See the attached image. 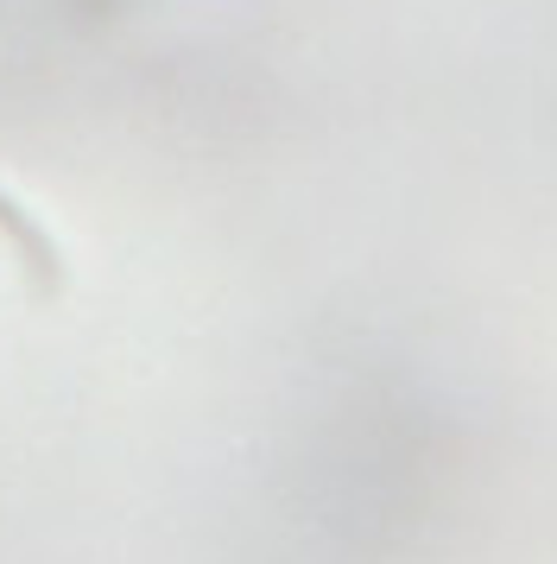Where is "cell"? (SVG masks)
<instances>
[{"label":"cell","instance_id":"obj_1","mask_svg":"<svg viewBox=\"0 0 557 564\" xmlns=\"http://www.w3.org/2000/svg\"><path fill=\"white\" fill-rule=\"evenodd\" d=\"M0 235L13 241V254H20V267H25V280L39 285V292H57L64 285V260H57V241H51L32 216H25L7 191H0Z\"/></svg>","mask_w":557,"mask_h":564}]
</instances>
